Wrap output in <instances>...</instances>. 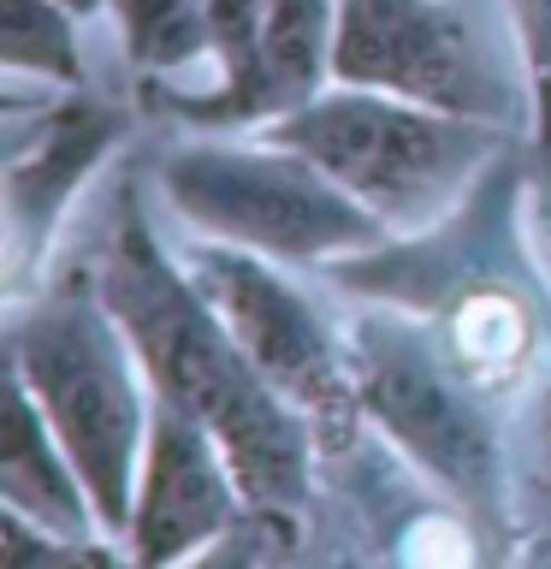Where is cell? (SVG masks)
I'll return each instance as SVG.
<instances>
[{"mask_svg": "<svg viewBox=\"0 0 551 569\" xmlns=\"http://www.w3.org/2000/svg\"><path fill=\"white\" fill-rule=\"evenodd\" d=\"M256 131L320 160L385 231L433 226L474 190V178L498 154L522 142V131L498 119L403 101L362 83H327L320 96Z\"/></svg>", "mask_w": 551, "mask_h": 569, "instance_id": "obj_5", "label": "cell"}, {"mask_svg": "<svg viewBox=\"0 0 551 569\" xmlns=\"http://www.w3.org/2000/svg\"><path fill=\"white\" fill-rule=\"evenodd\" d=\"M78 24L83 12H71L66 0H7V12H0V71L24 83L89 89Z\"/></svg>", "mask_w": 551, "mask_h": 569, "instance_id": "obj_13", "label": "cell"}, {"mask_svg": "<svg viewBox=\"0 0 551 569\" xmlns=\"http://www.w3.org/2000/svg\"><path fill=\"white\" fill-rule=\"evenodd\" d=\"M332 83L498 119L510 131L528 119V78H510L492 60L469 12L451 0H338Z\"/></svg>", "mask_w": 551, "mask_h": 569, "instance_id": "obj_8", "label": "cell"}, {"mask_svg": "<svg viewBox=\"0 0 551 569\" xmlns=\"http://www.w3.org/2000/svg\"><path fill=\"white\" fill-rule=\"evenodd\" d=\"M332 24L338 0H261L256 71L238 96L208 107L190 131H256V124L320 96L332 83Z\"/></svg>", "mask_w": 551, "mask_h": 569, "instance_id": "obj_10", "label": "cell"}, {"mask_svg": "<svg viewBox=\"0 0 551 569\" xmlns=\"http://www.w3.org/2000/svg\"><path fill=\"white\" fill-rule=\"evenodd\" d=\"M504 12L528 78V160L533 178H551V0H504Z\"/></svg>", "mask_w": 551, "mask_h": 569, "instance_id": "obj_15", "label": "cell"}, {"mask_svg": "<svg viewBox=\"0 0 551 569\" xmlns=\"http://www.w3.org/2000/svg\"><path fill=\"white\" fill-rule=\"evenodd\" d=\"M7 368L30 386V398L42 403L78 462L101 528L124 540L154 421V386L131 332L107 309L83 243L71 256H53L30 291L7 297Z\"/></svg>", "mask_w": 551, "mask_h": 569, "instance_id": "obj_2", "label": "cell"}, {"mask_svg": "<svg viewBox=\"0 0 551 569\" xmlns=\"http://www.w3.org/2000/svg\"><path fill=\"white\" fill-rule=\"evenodd\" d=\"M533 231H540V256L551 267V178H533Z\"/></svg>", "mask_w": 551, "mask_h": 569, "instance_id": "obj_16", "label": "cell"}, {"mask_svg": "<svg viewBox=\"0 0 551 569\" xmlns=\"http://www.w3.org/2000/svg\"><path fill=\"white\" fill-rule=\"evenodd\" d=\"M350 362L368 433H380L409 475L469 516L487 546H515L510 409L444 356L421 315L385 302H355Z\"/></svg>", "mask_w": 551, "mask_h": 569, "instance_id": "obj_3", "label": "cell"}, {"mask_svg": "<svg viewBox=\"0 0 551 569\" xmlns=\"http://www.w3.org/2000/svg\"><path fill=\"white\" fill-rule=\"evenodd\" d=\"M119 53L137 83H178L213 66V0H107Z\"/></svg>", "mask_w": 551, "mask_h": 569, "instance_id": "obj_12", "label": "cell"}, {"mask_svg": "<svg viewBox=\"0 0 551 569\" xmlns=\"http://www.w3.org/2000/svg\"><path fill=\"white\" fill-rule=\"evenodd\" d=\"M160 208L190 238L238 243L284 267H332L391 231L291 142L261 131H190L149 154Z\"/></svg>", "mask_w": 551, "mask_h": 569, "instance_id": "obj_4", "label": "cell"}, {"mask_svg": "<svg viewBox=\"0 0 551 569\" xmlns=\"http://www.w3.org/2000/svg\"><path fill=\"white\" fill-rule=\"evenodd\" d=\"M178 249H184L190 273L202 279V291L213 297V309L226 315L231 338L256 362V373L309 416L327 462L355 451L368 421H362V398H355L350 327H338L332 309L284 261L249 256L238 243L190 238V231Z\"/></svg>", "mask_w": 551, "mask_h": 569, "instance_id": "obj_6", "label": "cell"}, {"mask_svg": "<svg viewBox=\"0 0 551 569\" xmlns=\"http://www.w3.org/2000/svg\"><path fill=\"white\" fill-rule=\"evenodd\" d=\"M249 510L226 445L208 433L190 409L154 398L149 445L131 492V522H124V558L142 569L202 563L208 546H220L231 522Z\"/></svg>", "mask_w": 551, "mask_h": 569, "instance_id": "obj_9", "label": "cell"}, {"mask_svg": "<svg viewBox=\"0 0 551 569\" xmlns=\"http://www.w3.org/2000/svg\"><path fill=\"white\" fill-rule=\"evenodd\" d=\"M510 487H515V546L551 558V356L510 403Z\"/></svg>", "mask_w": 551, "mask_h": 569, "instance_id": "obj_14", "label": "cell"}, {"mask_svg": "<svg viewBox=\"0 0 551 569\" xmlns=\"http://www.w3.org/2000/svg\"><path fill=\"white\" fill-rule=\"evenodd\" d=\"M137 131L124 101L89 89H53L7 78L0 107V238H7V291H30L60 256V231L83 190Z\"/></svg>", "mask_w": 551, "mask_h": 569, "instance_id": "obj_7", "label": "cell"}, {"mask_svg": "<svg viewBox=\"0 0 551 569\" xmlns=\"http://www.w3.org/2000/svg\"><path fill=\"white\" fill-rule=\"evenodd\" d=\"M142 196H149V172H119L101 220L83 238L107 309L131 332L154 398L190 409L226 445L249 505L309 516L320 462H327L309 416L256 373V362L231 338L226 315L213 309L202 279L190 273L184 249L160 238Z\"/></svg>", "mask_w": 551, "mask_h": 569, "instance_id": "obj_1", "label": "cell"}, {"mask_svg": "<svg viewBox=\"0 0 551 569\" xmlns=\"http://www.w3.org/2000/svg\"><path fill=\"white\" fill-rule=\"evenodd\" d=\"M0 510L24 516L48 533H71V540H113L101 528L78 462H71L53 421L12 368H7V427H0Z\"/></svg>", "mask_w": 551, "mask_h": 569, "instance_id": "obj_11", "label": "cell"}]
</instances>
